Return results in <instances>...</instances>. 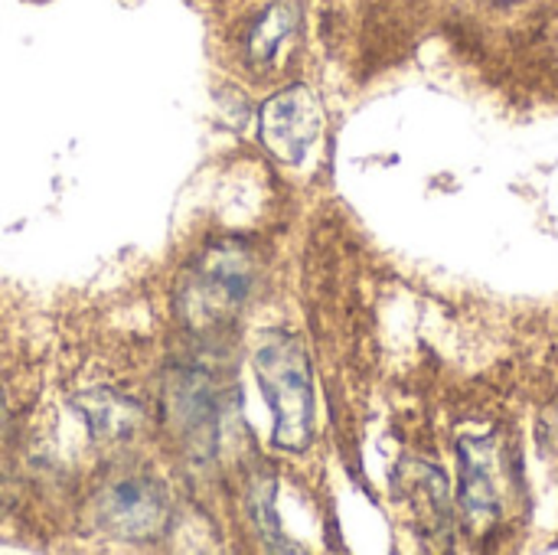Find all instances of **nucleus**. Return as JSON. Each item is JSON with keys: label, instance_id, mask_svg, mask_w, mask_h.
<instances>
[{"label": "nucleus", "instance_id": "obj_8", "mask_svg": "<svg viewBox=\"0 0 558 555\" xmlns=\"http://www.w3.org/2000/svg\"><path fill=\"white\" fill-rule=\"evenodd\" d=\"M75 406H78V412L85 415V422H88V429L95 435H121L137 419V409L128 399H121L114 393H105V389L78 396Z\"/></svg>", "mask_w": 558, "mask_h": 555}, {"label": "nucleus", "instance_id": "obj_6", "mask_svg": "<svg viewBox=\"0 0 558 555\" xmlns=\"http://www.w3.org/2000/svg\"><path fill=\"white\" fill-rule=\"evenodd\" d=\"M170 412L173 419L180 422V429H213V419H216V393H213V383H206V376L186 370L180 373L173 383H170Z\"/></svg>", "mask_w": 558, "mask_h": 555}, {"label": "nucleus", "instance_id": "obj_7", "mask_svg": "<svg viewBox=\"0 0 558 555\" xmlns=\"http://www.w3.org/2000/svg\"><path fill=\"white\" fill-rule=\"evenodd\" d=\"M298 26V7L288 3V0H278L271 3L252 26L248 33V56L255 65H265L275 59V52L281 49V43L294 33Z\"/></svg>", "mask_w": 558, "mask_h": 555}, {"label": "nucleus", "instance_id": "obj_2", "mask_svg": "<svg viewBox=\"0 0 558 555\" xmlns=\"http://www.w3.org/2000/svg\"><path fill=\"white\" fill-rule=\"evenodd\" d=\"M324 111L307 85H291L271 95L258 111L262 147L281 164H301L317 141Z\"/></svg>", "mask_w": 558, "mask_h": 555}, {"label": "nucleus", "instance_id": "obj_3", "mask_svg": "<svg viewBox=\"0 0 558 555\" xmlns=\"http://www.w3.org/2000/svg\"><path fill=\"white\" fill-rule=\"evenodd\" d=\"M252 285V262L235 242H222L203 255L193 275V307H199L209 321H216L226 307L239 304Z\"/></svg>", "mask_w": 558, "mask_h": 555}, {"label": "nucleus", "instance_id": "obj_1", "mask_svg": "<svg viewBox=\"0 0 558 555\" xmlns=\"http://www.w3.org/2000/svg\"><path fill=\"white\" fill-rule=\"evenodd\" d=\"M255 376L275 412L271 442L281 451H307L314 442V379L298 337L268 334L255 350Z\"/></svg>", "mask_w": 558, "mask_h": 555}, {"label": "nucleus", "instance_id": "obj_4", "mask_svg": "<svg viewBox=\"0 0 558 555\" xmlns=\"http://www.w3.org/2000/svg\"><path fill=\"white\" fill-rule=\"evenodd\" d=\"M101 527L118 540H154L167 527V504L154 484H114L101 497Z\"/></svg>", "mask_w": 558, "mask_h": 555}, {"label": "nucleus", "instance_id": "obj_9", "mask_svg": "<svg viewBox=\"0 0 558 555\" xmlns=\"http://www.w3.org/2000/svg\"><path fill=\"white\" fill-rule=\"evenodd\" d=\"M248 510H252V520L262 533V540L271 546V550H294L291 543H284L281 536V527H278V517H275V481L271 478H258L252 481V497H248Z\"/></svg>", "mask_w": 558, "mask_h": 555}, {"label": "nucleus", "instance_id": "obj_5", "mask_svg": "<svg viewBox=\"0 0 558 555\" xmlns=\"http://www.w3.org/2000/svg\"><path fill=\"white\" fill-rule=\"evenodd\" d=\"M458 455H461V504H464L468 517H474V520L494 517L500 510L494 474H490L494 442L490 438L487 442L461 438L458 442Z\"/></svg>", "mask_w": 558, "mask_h": 555}, {"label": "nucleus", "instance_id": "obj_10", "mask_svg": "<svg viewBox=\"0 0 558 555\" xmlns=\"http://www.w3.org/2000/svg\"><path fill=\"white\" fill-rule=\"evenodd\" d=\"M0 409H3V399H0Z\"/></svg>", "mask_w": 558, "mask_h": 555}]
</instances>
